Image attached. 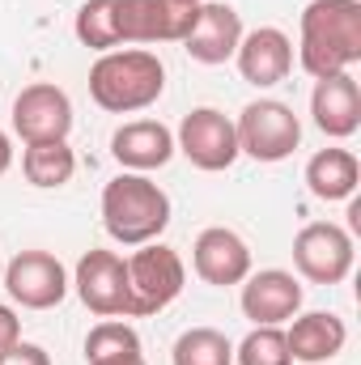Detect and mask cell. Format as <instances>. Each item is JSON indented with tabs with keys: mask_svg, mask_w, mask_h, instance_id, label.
I'll list each match as a JSON object with an SVG mask.
<instances>
[{
	"mask_svg": "<svg viewBox=\"0 0 361 365\" xmlns=\"http://www.w3.org/2000/svg\"><path fill=\"white\" fill-rule=\"evenodd\" d=\"M73 34L81 47L90 51H119V21H115V0H86L77 9V21H73Z\"/></svg>",
	"mask_w": 361,
	"mask_h": 365,
	"instance_id": "7402d4cb",
	"label": "cell"
},
{
	"mask_svg": "<svg viewBox=\"0 0 361 365\" xmlns=\"http://www.w3.org/2000/svg\"><path fill=\"white\" fill-rule=\"evenodd\" d=\"M175 153H183L195 170L204 175H221L230 170L243 153H238V132H234V119L221 115L217 106H195L187 110L175 132Z\"/></svg>",
	"mask_w": 361,
	"mask_h": 365,
	"instance_id": "8992f818",
	"label": "cell"
},
{
	"mask_svg": "<svg viewBox=\"0 0 361 365\" xmlns=\"http://www.w3.org/2000/svg\"><path fill=\"white\" fill-rule=\"evenodd\" d=\"M73 289L81 306L98 319H128V264L115 251H86L77 259Z\"/></svg>",
	"mask_w": 361,
	"mask_h": 365,
	"instance_id": "30bf717a",
	"label": "cell"
},
{
	"mask_svg": "<svg viewBox=\"0 0 361 365\" xmlns=\"http://www.w3.org/2000/svg\"><path fill=\"white\" fill-rule=\"evenodd\" d=\"M310 119L323 136L332 140H349L361 128V90L353 73H336V77H323L315 81L310 93Z\"/></svg>",
	"mask_w": 361,
	"mask_h": 365,
	"instance_id": "e0dca14e",
	"label": "cell"
},
{
	"mask_svg": "<svg viewBox=\"0 0 361 365\" xmlns=\"http://www.w3.org/2000/svg\"><path fill=\"white\" fill-rule=\"evenodd\" d=\"M285 344H289V357H293V361L323 365V361H332V357L345 353L349 327H345V319L332 314V310H306V314H293V319H289Z\"/></svg>",
	"mask_w": 361,
	"mask_h": 365,
	"instance_id": "ac0fdd59",
	"label": "cell"
},
{
	"mask_svg": "<svg viewBox=\"0 0 361 365\" xmlns=\"http://www.w3.org/2000/svg\"><path fill=\"white\" fill-rule=\"evenodd\" d=\"M234 361L238 365H293V357H289V344H285L280 327H251L247 340L234 349Z\"/></svg>",
	"mask_w": 361,
	"mask_h": 365,
	"instance_id": "cb8c5ba5",
	"label": "cell"
},
{
	"mask_svg": "<svg viewBox=\"0 0 361 365\" xmlns=\"http://www.w3.org/2000/svg\"><path fill=\"white\" fill-rule=\"evenodd\" d=\"M128 353H141V336L132 323L123 319H102L93 323L90 336H86V361H115V357H128Z\"/></svg>",
	"mask_w": 361,
	"mask_h": 365,
	"instance_id": "603a6c76",
	"label": "cell"
},
{
	"mask_svg": "<svg viewBox=\"0 0 361 365\" xmlns=\"http://www.w3.org/2000/svg\"><path fill=\"white\" fill-rule=\"evenodd\" d=\"M111 158L132 170V175H149L162 170L175 158V132L162 119H132L123 128H115L111 136Z\"/></svg>",
	"mask_w": 361,
	"mask_h": 365,
	"instance_id": "2e32d148",
	"label": "cell"
},
{
	"mask_svg": "<svg viewBox=\"0 0 361 365\" xmlns=\"http://www.w3.org/2000/svg\"><path fill=\"white\" fill-rule=\"evenodd\" d=\"M102 225L119 247L158 242L171 225V195L149 175H115L102 187Z\"/></svg>",
	"mask_w": 361,
	"mask_h": 365,
	"instance_id": "3957f363",
	"label": "cell"
},
{
	"mask_svg": "<svg viewBox=\"0 0 361 365\" xmlns=\"http://www.w3.org/2000/svg\"><path fill=\"white\" fill-rule=\"evenodd\" d=\"M68 272L51 251H17L4 268V289L21 310H51L68 297Z\"/></svg>",
	"mask_w": 361,
	"mask_h": 365,
	"instance_id": "9c48e42d",
	"label": "cell"
},
{
	"mask_svg": "<svg viewBox=\"0 0 361 365\" xmlns=\"http://www.w3.org/2000/svg\"><path fill=\"white\" fill-rule=\"evenodd\" d=\"M171 365H234V344L217 327H187L171 349Z\"/></svg>",
	"mask_w": 361,
	"mask_h": 365,
	"instance_id": "44dd1931",
	"label": "cell"
},
{
	"mask_svg": "<svg viewBox=\"0 0 361 365\" xmlns=\"http://www.w3.org/2000/svg\"><path fill=\"white\" fill-rule=\"evenodd\" d=\"M21 175L30 187H64L77 175V153L68 149V140H43V145H26L21 153Z\"/></svg>",
	"mask_w": 361,
	"mask_h": 365,
	"instance_id": "ffe728a7",
	"label": "cell"
},
{
	"mask_svg": "<svg viewBox=\"0 0 361 365\" xmlns=\"http://www.w3.org/2000/svg\"><path fill=\"white\" fill-rule=\"evenodd\" d=\"M162 93H166V64L145 47L102 51L90 68V98L111 115L149 110Z\"/></svg>",
	"mask_w": 361,
	"mask_h": 365,
	"instance_id": "7a4b0ae2",
	"label": "cell"
},
{
	"mask_svg": "<svg viewBox=\"0 0 361 365\" xmlns=\"http://www.w3.org/2000/svg\"><path fill=\"white\" fill-rule=\"evenodd\" d=\"M204 0H115L119 47L123 43H183Z\"/></svg>",
	"mask_w": 361,
	"mask_h": 365,
	"instance_id": "52a82bcc",
	"label": "cell"
},
{
	"mask_svg": "<svg viewBox=\"0 0 361 365\" xmlns=\"http://www.w3.org/2000/svg\"><path fill=\"white\" fill-rule=\"evenodd\" d=\"M234 60H238V73H243L247 86L272 90L293 73V38L276 26H260V30L243 34Z\"/></svg>",
	"mask_w": 361,
	"mask_h": 365,
	"instance_id": "5bb4252c",
	"label": "cell"
},
{
	"mask_svg": "<svg viewBox=\"0 0 361 365\" xmlns=\"http://www.w3.org/2000/svg\"><path fill=\"white\" fill-rule=\"evenodd\" d=\"M191 268L204 284H217V289L243 284L251 276V247L238 230L208 225V230H200V238L191 247Z\"/></svg>",
	"mask_w": 361,
	"mask_h": 365,
	"instance_id": "7c38bea8",
	"label": "cell"
},
{
	"mask_svg": "<svg viewBox=\"0 0 361 365\" xmlns=\"http://www.w3.org/2000/svg\"><path fill=\"white\" fill-rule=\"evenodd\" d=\"M361 182V162L349 149H319L306 162V187L315 200L336 204V200H353Z\"/></svg>",
	"mask_w": 361,
	"mask_h": 365,
	"instance_id": "d6986e66",
	"label": "cell"
},
{
	"mask_svg": "<svg viewBox=\"0 0 361 365\" xmlns=\"http://www.w3.org/2000/svg\"><path fill=\"white\" fill-rule=\"evenodd\" d=\"M13 132L21 136V145H43V140H68L73 132V98L51 86V81H39V86H26V90L13 98Z\"/></svg>",
	"mask_w": 361,
	"mask_h": 365,
	"instance_id": "8fae6325",
	"label": "cell"
},
{
	"mask_svg": "<svg viewBox=\"0 0 361 365\" xmlns=\"http://www.w3.org/2000/svg\"><path fill=\"white\" fill-rule=\"evenodd\" d=\"M17 340H21V319H17L13 306L0 302V353H4L9 344H17Z\"/></svg>",
	"mask_w": 361,
	"mask_h": 365,
	"instance_id": "484cf974",
	"label": "cell"
},
{
	"mask_svg": "<svg viewBox=\"0 0 361 365\" xmlns=\"http://www.w3.org/2000/svg\"><path fill=\"white\" fill-rule=\"evenodd\" d=\"M302 310V284L285 268H264L243 280V314L255 327H280Z\"/></svg>",
	"mask_w": 361,
	"mask_h": 365,
	"instance_id": "4fadbf2b",
	"label": "cell"
},
{
	"mask_svg": "<svg viewBox=\"0 0 361 365\" xmlns=\"http://www.w3.org/2000/svg\"><path fill=\"white\" fill-rule=\"evenodd\" d=\"M243 17L234 4H217V0H204L200 4V17L191 26V34L183 38V51L195 60V64H225L234 60L238 43H243Z\"/></svg>",
	"mask_w": 361,
	"mask_h": 365,
	"instance_id": "9a60e30c",
	"label": "cell"
},
{
	"mask_svg": "<svg viewBox=\"0 0 361 365\" xmlns=\"http://www.w3.org/2000/svg\"><path fill=\"white\" fill-rule=\"evenodd\" d=\"M234 132H238V153H247L264 166L293 158V149L302 145V119L293 115L289 102H276V98L247 102Z\"/></svg>",
	"mask_w": 361,
	"mask_h": 365,
	"instance_id": "5b68a950",
	"label": "cell"
},
{
	"mask_svg": "<svg viewBox=\"0 0 361 365\" xmlns=\"http://www.w3.org/2000/svg\"><path fill=\"white\" fill-rule=\"evenodd\" d=\"M9 166H13V140H9V132L0 128V175H9Z\"/></svg>",
	"mask_w": 361,
	"mask_h": 365,
	"instance_id": "4316f807",
	"label": "cell"
},
{
	"mask_svg": "<svg viewBox=\"0 0 361 365\" xmlns=\"http://www.w3.org/2000/svg\"><path fill=\"white\" fill-rule=\"evenodd\" d=\"M0 365H51V353L43 344H30V340H17L0 353Z\"/></svg>",
	"mask_w": 361,
	"mask_h": 365,
	"instance_id": "d4e9b609",
	"label": "cell"
},
{
	"mask_svg": "<svg viewBox=\"0 0 361 365\" xmlns=\"http://www.w3.org/2000/svg\"><path fill=\"white\" fill-rule=\"evenodd\" d=\"M123 264H128V319L162 314L187 284V268H183L179 251L166 242H145Z\"/></svg>",
	"mask_w": 361,
	"mask_h": 365,
	"instance_id": "277c9868",
	"label": "cell"
},
{
	"mask_svg": "<svg viewBox=\"0 0 361 365\" xmlns=\"http://www.w3.org/2000/svg\"><path fill=\"white\" fill-rule=\"evenodd\" d=\"M353 259H357L353 234L345 225H336V221H310L293 238V268L310 284H340V280H349Z\"/></svg>",
	"mask_w": 361,
	"mask_h": 365,
	"instance_id": "ba28073f",
	"label": "cell"
},
{
	"mask_svg": "<svg viewBox=\"0 0 361 365\" xmlns=\"http://www.w3.org/2000/svg\"><path fill=\"white\" fill-rule=\"evenodd\" d=\"M298 26V64L315 81L353 73L361 60V0H310Z\"/></svg>",
	"mask_w": 361,
	"mask_h": 365,
	"instance_id": "6da1fadb",
	"label": "cell"
},
{
	"mask_svg": "<svg viewBox=\"0 0 361 365\" xmlns=\"http://www.w3.org/2000/svg\"><path fill=\"white\" fill-rule=\"evenodd\" d=\"M98 365H149L145 353H128V357H115V361H98Z\"/></svg>",
	"mask_w": 361,
	"mask_h": 365,
	"instance_id": "83f0119b",
	"label": "cell"
}]
</instances>
